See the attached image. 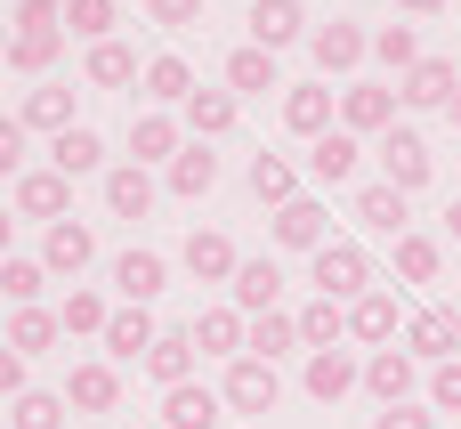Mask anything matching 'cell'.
<instances>
[{"instance_id":"277c9868","label":"cell","mask_w":461,"mask_h":429,"mask_svg":"<svg viewBox=\"0 0 461 429\" xmlns=\"http://www.w3.org/2000/svg\"><path fill=\"white\" fill-rule=\"evenodd\" d=\"M373 154H381V178H389L397 195H421V187H429V170H438V162H429V146H421L413 130H381V146H373Z\"/></svg>"},{"instance_id":"74e56055","label":"cell","mask_w":461,"mask_h":429,"mask_svg":"<svg viewBox=\"0 0 461 429\" xmlns=\"http://www.w3.org/2000/svg\"><path fill=\"white\" fill-rule=\"evenodd\" d=\"M373 57H381V65L405 81V73L421 65V32H413V24H381V32H373Z\"/></svg>"},{"instance_id":"1f68e13d","label":"cell","mask_w":461,"mask_h":429,"mask_svg":"<svg viewBox=\"0 0 461 429\" xmlns=\"http://www.w3.org/2000/svg\"><path fill=\"white\" fill-rule=\"evenodd\" d=\"M211 187H219V154H211L203 138H194V146H178V162H170V195H186V203H194V195H211Z\"/></svg>"},{"instance_id":"bcb514c9","label":"cell","mask_w":461,"mask_h":429,"mask_svg":"<svg viewBox=\"0 0 461 429\" xmlns=\"http://www.w3.org/2000/svg\"><path fill=\"white\" fill-rule=\"evenodd\" d=\"M8 32H65V0H16Z\"/></svg>"},{"instance_id":"7dc6e473","label":"cell","mask_w":461,"mask_h":429,"mask_svg":"<svg viewBox=\"0 0 461 429\" xmlns=\"http://www.w3.org/2000/svg\"><path fill=\"white\" fill-rule=\"evenodd\" d=\"M429 414H461V357L429 365Z\"/></svg>"},{"instance_id":"f1b7e54d","label":"cell","mask_w":461,"mask_h":429,"mask_svg":"<svg viewBox=\"0 0 461 429\" xmlns=\"http://www.w3.org/2000/svg\"><path fill=\"white\" fill-rule=\"evenodd\" d=\"M357 154H365V146H357L348 130H324V138L308 146V170H316L324 187H348V178H357Z\"/></svg>"},{"instance_id":"4dcf8cb0","label":"cell","mask_w":461,"mask_h":429,"mask_svg":"<svg viewBox=\"0 0 461 429\" xmlns=\"http://www.w3.org/2000/svg\"><path fill=\"white\" fill-rule=\"evenodd\" d=\"M194 357H203L194 333H162V341L146 349V373H154L162 389H178V381H194Z\"/></svg>"},{"instance_id":"91938a15","label":"cell","mask_w":461,"mask_h":429,"mask_svg":"<svg viewBox=\"0 0 461 429\" xmlns=\"http://www.w3.org/2000/svg\"><path fill=\"white\" fill-rule=\"evenodd\" d=\"M454 316H461V308H454Z\"/></svg>"},{"instance_id":"f6af8a7d","label":"cell","mask_w":461,"mask_h":429,"mask_svg":"<svg viewBox=\"0 0 461 429\" xmlns=\"http://www.w3.org/2000/svg\"><path fill=\"white\" fill-rule=\"evenodd\" d=\"M105 316H113V308H105L97 292H81V284H73V292H65V308H57V324H65V333H105Z\"/></svg>"},{"instance_id":"4316f807","label":"cell","mask_w":461,"mask_h":429,"mask_svg":"<svg viewBox=\"0 0 461 429\" xmlns=\"http://www.w3.org/2000/svg\"><path fill=\"white\" fill-rule=\"evenodd\" d=\"M227 89H235V97H267V89H284V73H276V57H267V49H251V41H243V49L227 57Z\"/></svg>"},{"instance_id":"30bf717a","label":"cell","mask_w":461,"mask_h":429,"mask_svg":"<svg viewBox=\"0 0 461 429\" xmlns=\"http://www.w3.org/2000/svg\"><path fill=\"white\" fill-rule=\"evenodd\" d=\"M332 114H340V97H332L324 81H292V89H284V130H292V138H324Z\"/></svg>"},{"instance_id":"681fc988","label":"cell","mask_w":461,"mask_h":429,"mask_svg":"<svg viewBox=\"0 0 461 429\" xmlns=\"http://www.w3.org/2000/svg\"><path fill=\"white\" fill-rule=\"evenodd\" d=\"M373 429H438V414H429V406H381Z\"/></svg>"},{"instance_id":"c3c4849f","label":"cell","mask_w":461,"mask_h":429,"mask_svg":"<svg viewBox=\"0 0 461 429\" xmlns=\"http://www.w3.org/2000/svg\"><path fill=\"white\" fill-rule=\"evenodd\" d=\"M24 138H32V130H24L16 114H0V178H24Z\"/></svg>"},{"instance_id":"11a10c76","label":"cell","mask_w":461,"mask_h":429,"mask_svg":"<svg viewBox=\"0 0 461 429\" xmlns=\"http://www.w3.org/2000/svg\"><path fill=\"white\" fill-rule=\"evenodd\" d=\"M8 227H16V219H8V211H0V260H8Z\"/></svg>"},{"instance_id":"e0dca14e","label":"cell","mask_w":461,"mask_h":429,"mask_svg":"<svg viewBox=\"0 0 461 429\" xmlns=\"http://www.w3.org/2000/svg\"><path fill=\"white\" fill-rule=\"evenodd\" d=\"M219 414H227V397H219V389H203V381L162 389V429H219Z\"/></svg>"},{"instance_id":"ee69618b","label":"cell","mask_w":461,"mask_h":429,"mask_svg":"<svg viewBox=\"0 0 461 429\" xmlns=\"http://www.w3.org/2000/svg\"><path fill=\"white\" fill-rule=\"evenodd\" d=\"M65 32H81L89 49L113 41V0H65Z\"/></svg>"},{"instance_id":"7a4b0ae2","label":"cell","mask_w":461,"mask_h":429,"mask_svg":"<svg viewBox=\"0 0 461 429\" xmlns=\"http://www.w3.org/2000/svg\"><path fill=\"white\" fill-rule=\"evenodd\" d=\"M219 397H227V414H276L284 406V381H276V365H259V357H235L227 365V381H219Z\"/></svg>"},{"instance_id":"9c48e42d","label":"cell","mask_w":461,"mask_h":429,"mask_svg":"<svg viewBox=\"0 0 461 429\" xmlns=\"http://www.w3.org/2000/svg\"><path fill=\"white\" fill-rule=\"evenodd\" d=\"M405 357H413V365H446V357H461V316L454 308L413 316V324H405Z\"/></svg>"},{"instance_id":"d4e9b609","label":"cell","mask_w":461,"mask_h":429,"mask_svg":"<svg viewBox=\"0 0 461 429\" xmlns=\"http://www.w3.org/2000/svg\"><path fill=\"white\" fill-rule=\"evenodd\" d=\"M178 146H186V138H178L170 114H138V122H130V162L154 170V162H178Z\"/></svg>"},{"instance_id":"5b68a950","label":"cell","mask_w":461,"mask_h":429,"mask_svg":"<svg viewBox=\"0 0 461 429\" xmlns=\"http://www.w3.org/2000/svg\"><path fill=\"white\" fill-rule=\"evenodd\" d=\"M461 97V73H454V57H421L405 81H397V105H413V114H446Z\"/></svg>"},{"instance_id":"816d5d0a","label":"cell","mask_w":461,"mask_h":429,"mask_svg":"<svg viewBox=\"0 0 461 429\" xmlns=\"http://www.w3.org/2000/svg\"><path fill=\"white\" fill-rule=\"evenodd\" d=\"M146 16L178 32V24H194V16H203V0H146Z\"/></svg>"},{"instance_id":"ffe728a7","label":"cell","mask_w":461,"mask_h":429,"mask_svg":"<svg viewBox=\"0 0 461 429\" xmlns=\"http://www.w3.org/2000/svg\"><path fill=\"white\" fill-rule=\"evenodd\" d=\"M300 32H308V8H300V0H251V49L276 57V49H292Z\"/></svg>"},{"instance_id":"d6986e66","label":"cell","mask_w":461,"mask_h":429,"mask_svg":"<svg viewBox=\"0 0 461 429\" xmlns=\"http://www.w3.org/2000/svg\"><path fill=\"white\" fill-rule=\"evenodd\" d=\"M178 260H186V276H194V284H235V268H243V260H235V243H227L219 227H194Z\"/></svg>"},{"instance_id":"44dd1931","label":"cell","mask_w":461,"mask_h":429,"mask_svg":"<svg viewBox=\"0 0 461 429\" xmlns=\"http://www.w3.org/2000/svg\"><path fill=\"white\" fill-rule=\"evenodd\" d=\"M227 292H235L243 316H276V300H284V268H276V260H243Z\"/></svg>"},{"instance_id":"83f0119b","label":"cell","mask_w":461,"mask_h":429,"mask_svg":"<svg viewBox=\"0 0 461 429\" xmlns=\"http://www.w3.org/2000/svg\"><path fill=\"white\" fill-rule=\"evenodd\" d=\"M24 130H49V138H65L73 130V89H57V81H41V89H24V114H16Z\"/></svg>"},{"instance_id":"3957f363","label":"cell","mask_w":461,"mask_h":429,"mask_svg":"<svg viewBox=\"0 0 461 429\" xmlns=\"http://www.w3.org/2000/svg\"><path fill=\"white\" fill-rule=\"evenodd\" d=\"M340 130H348V138H381V130H397V89H389V81H357V89H340Z\"/></svg>"},{"instance_id":"b9f144b4","label":"cell","mask_w":461,"mask_h":429,"mask_svg":"<svg viewBox=\"0 0 461 429\" xmlns=\"http://www.w3.org/2000/svg\"><path fill=\"white\" fill-rule=\"evenodd\" d=\"M438 268H446V251L429 235H397V276L405 284H438Z\"/></svg>"},{"instance_id":"f907efd6","label":"cell","mask_w":461,"mask_h":429,"mask_svg":"<svg viewBox=\"0 0 461 429\" xmlns=\"http://www.w3.org/2000/svg\"><path fill=\"white\" fill-rule=\"evenodd\" d=\"M24 365H32V357H16V349L0 341V397H8V406L24 397Z\"/></svg>"},{"instance_id":"7bdbcfd3","label":"cell","mask_w":461,"mask_h":429,"mask_svg":"<svg viewBox=\"0 0 461 429\" xmlns=\"http://www.w3.org/2000/svg\"><path fill=\"white\" fill-rule=\"evenodd\" d=\"M41 284H49L41 260H0V292H8V308H41Z\"/></svg>"},{"instance_id":"ba28073f","label":"cell","mask_w":461,"mask_h":429,"mask_svg":"<svg viewBox=\"0 0 461 429\" xmlns=\"http://www.w3.org/2000/svg\"><path fill=\"white\" fill-rule=\"evenodd\" d=\"M65 406H73V414H113V406H122V373H113L105 357H81V365L65 373Z\"/></svg>"},{"instance_id":"2e32d148","label":"cell","mask_w":461,"mask_h":429,"mask_svg":"<svg viewBox=\"0 0 461 429\" xmlns=\"http://www.w3.org/2000/svg\"><path fill=\"white\" fill-rule=\"evenodd\" d=\"M300 381H308V397H316V406H340L348 389H365V365H357L348 349H316Z\"/></svg>"},{"instance_id":"f546056e","label":"cell","mask_w":461,"mask_h":429,"mask_svg":"<svg viewBox=\"0 0 461 429\" xmlns=\"http://www.w3.org/2000/svg\"><path fill=\"white\" fill-rule=\"evenodd\" d=\"M357 219H365L373 235H413V227H405V195H397L389 178H373V187H357Z\"/></svg>"},{"instance_id":"836d02e7","label":"cell","mask_w":461,"mask_h":429,"mask_svg":"<svg viewBox=\"0 0 461 429\" xmlns=\"http://www.w3.org/2000/svg\"><path fill=\"white\" fill-rule=\"evenodd\" d=\"M186 130L194 138H227L235 130V89H194L186 97Z\"/></svg>"},{"instance_id":"8d00e7d4","label":"cell","mask_w":461,"mask_h":429,"mask_svg":"<svg viewBox=\"0 0 461 429\" xmlns=\"http://www.w3.org/2000/svg\"><path fill=\"white\" fill-rule=\"evenodd\" d=\"M8 429H65V389H24L8 406Z\"/></svg>"},{"instance_id":"603a6c76","label":"cell","mask_w":461,"mask_h":429,"mask_svg":"<svg viewBox=\"0 0 461 429\" xmlns=\"http://www.w3.org/2000/svg\"><path fill=\"white\" fill-rule=\"evenodd\" d=\"M105 211H113V219H146V211H154V170H146V162L105 170Z\"/></svg>"},{"instance_id":"8992f818","label":"cell","mask_w":461,"mask_h":429,"mask_svg":"<svg viewBox=\"0 0 461 429\" xmlns=\"http://www.w3.org/2000/svg\"><path fill=\"white\" fill-rule=\"evenodd\" d=\"M308 57H316V73H357V65L373 57V32L348 24V16H340V24H316V32H308Z\"/></svg>"},{"instance_id":"484cf974","label":"cell","mask_w":461,"mask_h":429,"mask_svg":"<svg viewBox=\"0 0 461 429\" xmlns=\"http://www.w3.org/2000/svg\"><path fill=\"white\" fill-rule=\"evenodd\" d=\"M300 349H308V357H316V349H348V308L316 292V300L300 308Z\"/></svg>"},{"instance_id":"d6a6232c","label":"cell","mask_w":461,"mask_h":429,"mask_svg":"<svg viewBox=\"0 0 461 429\" xmlns=\"http://www.w3.org/2000/svg\"><path fill=\"white\" fill-rule=\"evenodd\" d=\"M300 349V316H251V341H243V357H259V365H276V357H292Z\"/></svg>"},{"instance_id":"6f0895ef","label":"cell","mask_w":461,"mask_h":429,"mask_svg":"<svg viewBox=\"0 0 461 429\" xmlns=\"http://www.w3.org/2000/svg\"><path fill=\"white\" fill-rule=\"evenodd\" d=\"M0 57H8V24H0Z\"/></svg>"},{"instance_id":"ac0fdd59","label":"cell","mask_w":461,"mask_h":429,"mask_svg":"<svg viewBox=\"0 0 461 429\" xmlns=\"http://www.w3.org/2000/svg\"><path fill=\"white\" fill-rule=\"evenodd\" d=\"M89 260H97V235H89L81 219H57V227H49V243H41V268L81 284V268H89Z\"/></svg>"},{"instance_id":"60d3db41","label":"cell","mask_w":461,"mask_h":429,"mask_svg":"<svg viewBox=\"0 0 461 429\" xmlns=\"http://www.w3.org/2000/svg\"><path fill=\"white\" fill-rule=\"evenodd\" d=\"M89 81H97V89H122V81H138V49H122V41H97V49H89Z\"/></svg>"},{"instance_id":"ab89813d","label":"cell","mask_w":461,"mask_h":429,"mask_svg":"<svg viewBox=\"0 0 461 429\" xmlns=\"http://www.w3.org/2000/svg\"><path fill=\"white\" fill-rule=\"evenodd\" d=\"M57 49H65V32H8V65L16 73H49Z\"/></svg>"},{"instance_id":"f5cc1de1","label":"cell","mask_w":461,"mask_h":429,"mask_svg":"<svg viewBox=\"0 0 461 429\" xmlns=\"http://www.w3.org/2000/svg\"><path fill=\"white\" fill-rule=\"evenodd\" d=\"M454 0H397V16H446Z\"/></svg>"},{"instance_id":"7c38bea8","label":"cell","mask_w":461,"mask_h":429,"mask_svg":"<svg viewBox=\"0 0 461 429\" xmlns=\"http://www.w3.org/2000/svg\"><path fill=\"white\" fill-rule=\"evenodd\" d=\"M276 243H284V251H324V243H332V211L308 203V195H292V203L276 211Z\"/></svg>"},{"instance_id":"8fae6325","label":"cell","mask_w":461,"mask_h":429,"mask_svg":"<svg viewBox=\"0 0 461 429\" xmlns=\"http://www.w3.org/2000/svg\"><path fill=\"white\" fill-rule=\"evenodd\" d=\"M16 211H24V219H49V227L73 219V178H65V170H24V178H16Z\"/></svg>"},{"instance_id":"e575fe53","label":"cell","mask_w":461,"mask_h":429,"mask_svg":"<svg viewBox=\"0 0 461 429\" xmlns=\"http://www.w3.org/2000/svg\"><path fill=\"white\" fill-rule=\"evenodd\" d=\"M146 97H154V105H186V97H194L186 57H146Z\"/></svg>"},{"instance_id":"db71d44e","label":"cell","mask_w":461,"mask_h":429,"mask_svg":"<svg viewBox=\"0 0 461 429\" xmlns=\"http://www.w3.org/2000/svg\"><path fill=\"white\" fill-rule=\"evenodd\" d=\"M446 235H454V243H461V195H454V203H446Z\"/></svg>"},{"instance_id":"5bb4252c","label":"cell","mask_w":461,"mask_h":429,"mask_svg":"<svg viewBox=\"0 0 461 429\" xmlns=\"http://www.w3.org/2000/svg\"><path fill=\"white\" fill-rule=\"evenodd\" d=\"M186 333H194V349H203V357H227V365H235V357H243V341H251V316L227 300V308H203Z\"/></svg>"},{"instance_id":"6da1fadb","label":"cell","mask_w":461,"mask_h":429,"mask_svg":"<svg viewBox=\"0 0 461 429\" xmlns=\"http://www.w3.org/2000/svg\"><path fill=\"white\" fill-rule=\"evenodd\" d=\"M308 284L324 292V300H365L373 292V260L357 251V243H324V251H308Z\"/></svg>"},{"instance_id":"52a82bcc","label":"cell","mask_w":461,"mask_h":429,"mask_svg":"<svg viewBox=\"0 0 461 429\" xmlns=\"http://www.w3.org/2000/svg\"><path fill=\"white\" fill-rule=\"evenodd\" d=\"M162 284H170V260H162V251H122V260H113V292H122V308H154Z\"/></svg>"},{"instance_id":"680465c9","label":"cell","mask_w":461,"mask_h":429,"mask_svg":"<svg viewBox=\"0 0 461 429\" xmlns=\"http://www.w3.org/2000/svg\"><path fill=\"white\" fill-rule=\"evenodd\" d=\"M0 429H8V422H0Z\"/></svg>"},{"instance_id":"d590c367","label":"cell","mask_w":461,"mask_h":429,"mask_svg":"<svg viewBox=\"0 0 461 429\" xmlns=\"http://www.w3.org/2000/svg\"><path fill=\"white\" fill-rule=\"evenodd\" d=\"M57 333H65V324H57V308H16V316H8V349H16V357H41Z\"/></svg>"},{"instance_id":"f35d334b","label":"cell","mask_w":461,"mask_h":429,"mask_svg":"<svg viewBox=\"0 0 461 429\" xmlns=\"http://www.w3.org/2000/svg\"><path fill=\"white\" fill-rule=\"evenodd\" d=\"M251 195L284 211V203L300 195V178H292V162H284V154H251Z\"/></svg>"},{"instance_id":"4fadbf2b","label":"cell","mask_w":461,"mask_h":429,"mask_svg":"<svg viewBox=\"0 0 461 429\" xmlns=\"http://www.w3.org/2000/svg\"><path fill=\"white\" fill-rule=\"evenodd\" d=\"M97 341H105V365H146V349H154L162 333H154V316H146V308H113Z\"/></svg>"},{"instance_id":"9f6ffc18","label":"cell","mask_w":461,"mask_h":429,"mask_svg":"<svg viewBox=\"0 0 461 429\" xmlns=\"http://www.w3.org/2000/svg\"><path fill=\"white\" fill-rule=\"evenodd\" d=\"M446 122H454V130H461V97H454V105H446Z\"/></svg>"},{"instance_id":"7402d4cb","label":"cell","mask_w":461,"mask_h":429,"mask_svg":"<svg viewBox=\"0 0 461 429\" xmlns=\"http://www.w3.org/2000/svg\"><path fill=\"white\" fill-rule=\"evenodd\" d=\"M49 170H65V178H89V170H105V138H97L89 122H73L65 138H49Z\"/></svg>"},{"instance_id":"cb8c5ba5","label":"cell","mask_w":461,"mask_h":429,"mask_svg":"<svg viewBox=\"0 0 461 429\" xmlns=\"http://www.w3.org/2000/svg\"><path fill=\"white\" fill-rule=\"evenodd\" d=\"M348 341H365V349H389L397 341V300L373 284L365 300H348Z\"/></svg>"},{"instance_id":"9a60e30c","label":"cell","mask_w":461,"mask_h":429,"mask_svg":"<svg viewBox=\"0 0 461 429\" xmlns=\"http://www.w3.org/2000/svg\"><path fill=\"white\" fill-rule=\"evenodd\" d=\"M365 389H373L381 406H413V389H421V365H413L405 349H373V357H365Z\"/></svg>"}]
</instances>
